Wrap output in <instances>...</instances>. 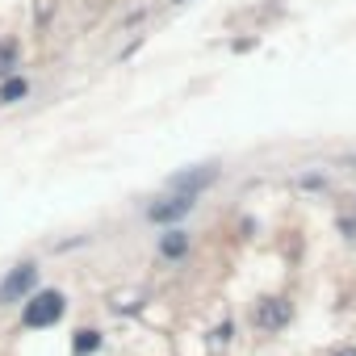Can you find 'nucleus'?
<instances>
[{
  "label": "nucleus",
  "instance_id": "1",
  "mask_svg": "<svg viewBox=\"0 0 356 356\" xmlns=\"http://www.w3.org/2000/svg\"><path fill=\"white\" fill-rule=\"evenodd\" d=\"M63 310H67L63 293H59V289H47V293H38V298H30V302H26L22 323H26L30 331H38V327H55V323L63 318Z\"/></svg>",
  "mask_w": 356,
  "mask_h": 356
},
{
  "label": "nucleus",
  "instance_id": "2",
  "mask_svg": "<svg viewBox=\"0 0 356 356\" xmlns=\"http://www.w3.org/2000/svg\"><path fill=\"white\" fill-rule=\"evenodd\" d=\"M34 281H38V268L34 264H17L5 281H0V306H13V302H22L30 289H34Z\"/></svg>",
  "mask_w": 356,
  "mask_h": 356
},
{
  "label": "nucleus",
  "instance_id": "3",
  "mask_svg": "<svg viewBox=\"0 0 356 356\" xmlns=\"http://www.w3.org/2000/svg\"><path fill=\"white\" fill-rule=\"evenodd\" d=\"M214 176H218V168H214V163H202V168H193V172L172 176V189H176V193H185V197H197L206 185H214Z\"/></svg>",
  "mask_w": 356,
  "mask_h": 356
},
{
  "label": "nucleus",
  "instance_id": "4",
  "mask_svg": "<svg viewBox=\"0 0 356 356\" xmlns=\"http://www.w3.org/2000/svg\"><path fill=\"white\" fill-rule=\"evenodd\" d=\"M193 202H197V197H185V193H176V197H168L163 206H151L147 214H151V222H172V218L189 214V210H193Z\"/></svg>",
  "mask_w": 356,
  "mask_h": 356
},
{
  "label": "nucleus",
  "instance_id": "5",
  "mask_svg": "<svg viewBox=\"0 0 356 356\" xmlns=\"http://www.w3.org/2000/svg\"><path fill=\"white\" fill-rule=\"evenodd\" d=\"M252 318H256V327H264V331H277V327L289 318V306H285V302H264V306H260Z\"/></svg>",
  "mask_w": 356,
  "mask_h": 356
},
{
  "label": "nucleus",
  "instance_id": "6",
  "mask_svg": "<svg viewBox=\"0 0 356 356\" xmlns=\"http://www.w3.org/2000/svg\"><path fill=\"white\" fill-rule=\"evenodd\" d=\"M26 97H30V80H26V76H13V80L0 84V105H17V101H26Z\"/></svg>",
  "mask_w": 356,
  "mask_h": 356
},
{
  "label": "nucleus",
  "instance_id": "7",
  "mask_svg": "<svg viewBox=\"0 0 356 356\" xmlns=\"http://www.w3.org/2000/svg\"><path fill=\"white\" fill-rule=\"evenodd\" d=\"M159 252H163V256H185V252H189V235H185V231H168V235L159 239Z\"/></svg>",
  "mask_w": 356,
  "mask_h": 356
},
{
  "label": "nucleus",
  "instance_id": "8",
  "mask_svg": "<svg viewBox=\"0 0 356 356\" xmlns=\"http://www.w3.org/2000/svg\"><path fill=\"white\" fill-rule=\"evenodd\" d=\"M97 348H101V335H97V331H76V356L97 352Z\"/></svg>",
  "mask_w": 356,
  "mask_h": 356
},
{
  "label": "nucleus",
  "instance_id": "9",
  "mask_svg": "<svg viewBox=\"0 0 356 356\" xmlns=\"http://www.w3.org/2000/svg\"><path fill=\"white\" fill-rule=\"evenodd\" d=\"M335 356H356V352H352V348H343V352H335Z\"/></svg>",
  "mask_w": 356,
  "mask_h": 356
}]
</instances>
